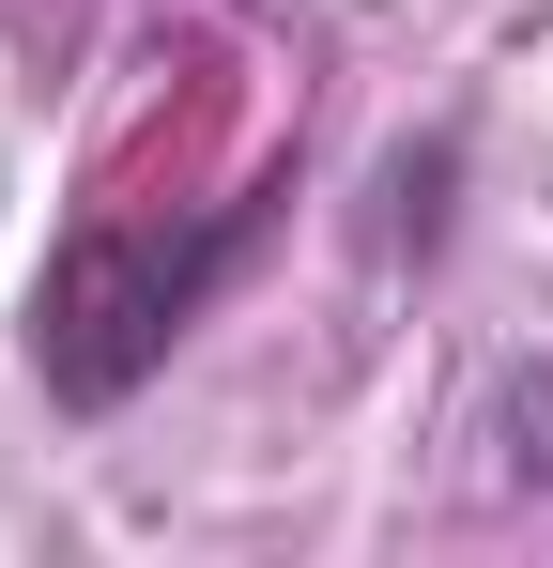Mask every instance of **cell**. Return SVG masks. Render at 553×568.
Instances as JSON below:
<instances>
[{"instance_id":"6da1fadb","label":"cell","mask_w":553,"mask_h":568,"mask_svg":"<svg viewBox=\"0 0 553 568\" xmlns=\"http://www.w3.org/2000/svg\"><path fill=\"white\" fill-rule=\"evenodd\" d=\"M200 262H215V246H170V231H78V246L47 262V307H31L47 384H62L78 415H108L123 384L170 354V323L200 307Z\"/></svg>"},{"instance_id":"7a4b0ae2","label":"cell","mask_w":553,"mask_h":568,"mask_svg":"<svg viewBox=\"0 0 553 568\" xmlns=\"http://www.w3.org/2000/svg\"><path fill=\"white\" fill-rule=\"evenodd\" d=\"M492 476H507V491H553V369H507V399H492Z\"/></svg>"}]
</instances>
